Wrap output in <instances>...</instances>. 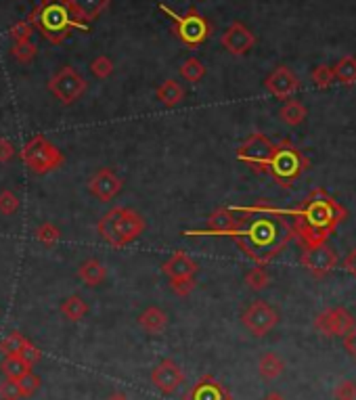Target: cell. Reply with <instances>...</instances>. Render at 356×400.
Here are the masks:
<instances>
[{"label":"cell","instance_id":"cell-1","mask_svg":"<svg viewBox=\"0 0 356 400\" xmlns=\"http://www.w3.org/2000/svg\"><path fill=\"white\" fill-rule=\"evenodd\" d=\"M235 210L239 214V226L231 239L260 266L275 260L291 243V239H295L291 220L285 216L283 208L277 214H248L241 208Z\"/></svg>","mask_w":356,"mask_h":400},{"label":"cell","instance_id":"cell-2","mask_svg":"<svg viewBox=\"0 0 356 400\" xmlns=\"http://www.w3.org/2000/svg\"><path fill=\"white\" fill-rule=\"evenodd\" d=\"M285 216L293 219L291 226L300 246L310 248L327 243L337 226L348 219V210L340 201H335V197L329 195L323 186H317L304 197L298 208L285 210Z\"/></svg>","mask_w":356,"mask_h":400},{"label":"cell","instance_id":"cell-3","mask_svg":"<svg viewBox=\"0 0 356 400\" xmlns=\"http://www.w3.org/2000/svg\"><path fill=\"white\" fill-rule=\"evenodd\" d=\"M28 21L53 44H61L71 32H88V23L80 21L68 0H40Z\"/></svg>","mask_w":356,"mask_h":400},{"label":"cell","instance_id":"cell-4","mask_svg":"<svg viewBox=\"0 0 356 400\" xmlns=\"http://www.w3.org/2000/svg\"><path fill=\"white\" fill-rule=\"evenodd\" d=\"M147 222L141 214L132 208L115 206L107 212L103 219L97 222V233L101 239H105L111 248H126L132 241H137L145 233Z\"/></svg>","mask_w":356,"mask_h":400},{"label":"cell","instance_id":"cell-5","mask_svg":"<svg viewBox=\"0 0 356 400\" xmlns=\"http://www.w3.org/2000/svg\"><path fill=\"white\" fill-rule=\"evenodd\" d=\"M310 162L308 157L293 145L291 141H279L275 143L273 149V155H271V162L266 166V174L273 177V181L277 182L279 186L289 189L293 182L298 181L306 170H308Z\"/></svg>","mask_w":356,"mask_h":400},{"label":"cell","instance_id":"cell-6","mask_svg":"<svg viewBox=\"0 0 356 400\" xmlns=\"http://www.w3.org/2000/svg\"><path fill=\"white\" fill-rule=\"evenodd\" d=\"M159 11L172 19V32H174V36L184 46H189V48L201 46L208 38L212 36V23L197 9H189L184 15H180L174 9H170L168 4H159Z\"/></svg>","mask_w":356,"mask_h":400},{"label":"cell","instance_id":"cell-7","mask_svg":"<svg viewBox=\"0 0 356 400\" xmlns=\"http://www.w3.org/2000/svg\"><path fill=\"white\" fill-rule=\"evenodd\" d=\"M21 162L38 177H44L48 172L59 170L66 164V155L59 151V147L53 145L44 135H36L19 151Z\"/></svg>","mask_w":356,"mask_h":400},{"label":"cell","instance_id":"cell-8","mask_svg":"<svg viewBox=\"0 0 356 400\" xmlns=\"http://www.w3.org/2000/svg\"><path fill=\"white\" fill-rule=\"evenodd\" d=\"M86 90H88V82L80 75L75 68H70V65L61 68L48 80V93L63 105L75 103L80 97L86 95Z\"/></svg>","mask_w":356,"mask_h":400},{"label":"cell","instance_id":"cell-9","mask_svg":"<svg viewBox=\"0 0 356 400\" xmlns=\"http://www.w3.org/2000/svg\"><path fill=\"white\" fill-rule=\"evenodd\" d=\"M275 143L262 135V132H251L248 139L237 149V159L244 162L251 172L256 174H266V166L271 162Z\"/></svg>","mask_w":356,"mask_h":400},{"label":"cell","instance_id":"cell-10","mask_svg":"<svg viewBox=\"0 0 356 400\" xmlns=\"http://www.w3.org/2000/svg\"><path fill=\"white\" fill-rule=\"evenodd\" d=\"M241 323L251 335L264 337L279 323V312L264 300H253L241 315Z\"/></svg>","mask_w":356,"mask_h":400},{"label":"cell","instance_id":"cell-11","mask_svg":"<svg viewBox=\"0 0 356 400\" xmlns=\"http://www.w3.org/2000/svg\"><path fill=\"white\" fill-rule=\"evenodd\" d=\"M300 264H302L315 279H323V277H327V275L337 266V252H335L333 248H329L327 243L302 248Z\"/></svg>","mask_w":356,"mask_h":400},{"label":"cell","instance_id":"cell-12","mask_svg":"<svg viewBox=\"0 0 356 400\" xmlns=\"http://www.w3.org/2000/svg\"><path fill=\"white\" fill-rule=\"evenodd\" d=\"M356 319L352 317L350 310L335 306V308H327L315 319V329L323 333L325 337H344L350 329L355 327Z\"/></svg>","mask_w":356,"mask_h":400},{"label":"cell","instance_id":"cell-13","mask_svg":"<svg viewBox=\"0 0 356 400\" xmlns=\"http://www.w3.org/2000/svg\"><path fill=\"white\" fill-rule=\"evenodd\" d=\"M239 226V214L235 208H218L214 210L208 219V226L201 228V231H187L184 235L189 237H199V235H206V237H231Z\"/></svg>","mask_w":356,"mask_h":400},{"label":"cell","instance_id":"cell-14","mask_svg":"<svg viewBox=\"0 0 356 400\" xmlns=\"http://www.w3.org/2000/svg\"><path fill=\"white\" fill-rule=\"evenodd\" d=\"M151 384L162 392V394H174L178 388L184 384V373L180 364L172 359H164L151 371Z\"/></svg>","mask_w":356,"mask_h":400},{"label":"cell","instance_id":"cell-15","mask_svg":"<svg viewBox=\"0 0 356 400\" xmlns=\"http://www.w3.org/2000/svg\"><path fill=\"white\" fill-rule=\"evenodd\" d=\"M264 86L279 101H287L300 90V78L291 72L287 65H279L277 70L268 73V78L264 80Z\"/></svg>","mask_w":356,"mask_h":400},{"label":"cell","instance_id":"cell-16","mask_svg":"<svg viewBox=\"0 0 356 400\" xmlns=\"http://www.w3.org/2000/svg\"><path fill=\"white\" fill-rule=\"evenodd\" d=\"M220 42H222V46H224L231 55L244 57V55H248L249 51L256 46V36H253V32L249 30L248 26H244L241 21H233V23L226 28V32L222 34Z\"/></svg>","mask_w":356,"mask_h":400},{"label":"cell","instance_id":"cell-17","mask_svg":"<svg viewBox=\"0 0 356 400\" xmlns=\"http://www.w3.org/2000/svg\"><path fill=\"white\" fill-rule=\"evenodd\" d=\"M124 181L111 170V168H101L99 172L93 174L88 181V191L99 199V201H111L120 191H122Z\"/></svg>","mask_w":356,"mask_h":400},{"label":"cell","instance_id":"cell-18","mask_svg":"<svg viewBox=\"0 0 356 400\" xmlns=\"http://www.w3.org/2000/svg\"><path fill=\"white\" fill-rule=\"evenodd\" d=\"M184 400H233L231 392L212 375H204L197 384L184 394Z\"/></svg>","mask_w":356,"mask_h":400},{"label":"cell","instance_id":"cell-19","mask_svg":"<svg viewBox=\"0 0 356 400\" xmlns=\"http://www.w3.org/2000/svg\"><path fill=\"white\" fill-rule=\"evenodd\" d=\"M162 268L168 275V279H187V277H195L197 275L199 264L187 252H174L170 256V260L164 262Z\"/></svg>","mask_w":356,"mask_h":400},{"label":"cell","instance_id":"cell-20","mask_svg":"<svg viewBox=\"0 0 356 400\" xmlns=\"http://www.w3.org/2000/svg\"><path fill=\"white\" fill-rule=\"evenodd\" d=\"M68 2L80 21L90 23L97 17H101V13L109 6L111 0H68Z\"/></svg>","mask_w":356,"mask_h":400},{"label":"cell","instance_id":"cell-21","mask_svg":"<svg viewBox=\"0 0 356 400\" xmlns=\"http://www.w3.org/2000/svg\"><path fill=\"white\" fill-rule=\"evenodd\" d=\"M139 325L145 333L149 335H157L164 333V329L168 327V315L159 308V306H149L145 308L139 317Z\"/></svg>","mask_w":356,"mask_h":400},{"label":"cell","instance_id":"cell-22","mask_svg":"<svg viewBox=\"0 0 356 400\" xmlns=\"http://www.w3.org/2000/svg\"><path fill=\"white\" fill-rule=\"evenodd\" d=\"M78 277H80V281L86 283L88 288H97V285H101V283L105 281L107 270L105 266H103L97 258H90V260H86V262L80 264Z\"/></svg>","mask_w":356,"mask_h":400},{"label":"cell","instance_id":"cell-23","mask_svg":"<svg viewBox=\"0 0 356 400\" xmlns=\"http://www.w3.org/2000/svg\"><path fill=\"white\" fill-rule=\"evenodd\" d=\"M155 97L166 107H177L178 103H182V99H184V88L178 84L177 80H166L155 88Z\"/></svg>","mask_w":356,"mask_h":400},{"label":"cell","instance_id":"cell-24","mask_svg":"<svg viewBox=\"0 0 356 400\" xmlns=\"http://www.w3.org/2000/svg\"><path fill=\"white\" fill-rule=\"evenodd\" d=\"M283 371V359H281L279 354H275V352H266V354H262L260 361H258V373H260V377H264V379H268V381H271V379H277Z\"/></svg>","mask_w":356,"mask_h":400},{"label":"cell","instance_id":"cell-25","mask_svg":"<svg viewBox=\"0 0 356 400\" xmlns=\"http://www.w3.org/2000/svg\"><path fill=\"white\" fill-rule=\"evenodd\" d=\"M59 310H61L63 319H68L71 323H78L88 315V304L80 295H70L61 302Z\"/></svg>","mask_w":356,"mask_h":400},{"label":"cell","instance_id":"cell-26","mask_svg":"<svg viewBox=\"0 0 356 400\" xmlns=\"http://www.w3.org/2000/svg\"><path fill=\"white\" fill-rule=\"evenodd\" d=\"M279 117L281 122L287 126H300L306 117H308V110L300 103V101H293V99H287L283 103V107L279 110Z\"/></svg>","mask_w":356,"mask_h":400},{"label":"cell","instance_id":"cell-27","mask_svg":"<svg viewBox=\"0 0 356 400\" xmlns=\"http://www.w3.org/2000/svg\"><path fill=\"white\" fill-rule=\"evenodd\" d=\"M333 75H335L337 82H342V84H346V86L356 84V57H352V55L342 57V59L333 65Z\"/></svg>","mask_w":356,"mask_h":400},{"label":"cell","instance_id":"cell-28","mask_svg":"<svg viewBox=\"0 0 356 400\" xmlns=\"http://www.w3.org/2000/svg\"><path fill=\"white\" fill-rule=\"evenodd\" d=\"M0 371H2V375L6 377V379H21L26 373H30L32 371V367L26 363V361H21L19 357H4L2 359V363H0Z\"/></svg>","mask_w":356,"mask_h":400},{"label":"cell","instance_id":"cell-29","mask_svg":"<svg viewBox=\"0 0 356 400\" xmlns=\"http://www.w3.org/2000/svg\"><path fill=\"white\" fill-rule=\"evenodd\" d=\"M28 342H30V340H28L23 333L13 331V333H9V335L0 342V352H2V357H17V354L21 352V348H23Z\"/></svg>","mask_w":356,"mask_h":400},{"label":"cell","instance_id":"cell-30","mask_svg":"<svg viewBox=\"0 0 356 400\" xmlns=\"http://www.w3.org/2000/svg\"><path fill=\"white\" fill-rule=\"evenodd\" d=\"M36 239L38 243H42L44 248H55L61 239V231L59 226H55L53 222H42L38 228H36Z\"/></svg>","mask_w":356,"mask_h":400},{"label":"cell","instance_id":"cell-31","mask_svg":"<svg viewBox=\"0 0 356 400\" xmlns=\"http://www.w3.org/2000/svg\"><path fill=\"white\" fill-rule=\"evenodd\" d=\"M268 283H271V275L266 273L264 266L256 264L253 268H249L248 275H246V285H248L249 290L262 291L268 288Z\"/></svg>","mask_w":356,"mask_h":400},{"label":"cell","instance_id":"cell-32","mask_svg":"<svg viewBox=\"0 0 356 400\" xmlns=\"http://www.w3.org/2000/svg\"><path fill=\"white\" fill-rule=\"evenodd\" d=\"M204 75H206V68H204V63H201L199 59H195V57L187 59V61L180 65V78L187 80V82H191V84L204 80Z\"/></svg>","mask_w":356,"mask_h":400},{"label":"cell","instance_id":"cell-33","mask_svg":"<svg viewBox=\"0 0 356 400\" xmlns=\"http://www.w3.org/2000/svg\"><path fill=\"white\" fill-rule=\"evenodd\" d=\"M11 55L19 63H32L36 59V55H38V46H36L32 40H28V42H13Z\"/></svg>","mask_w":356,"mask_h":400},{"label":"cell","instance_id":"cell-34","mask_svg":"<svg viewBox=\"0 0 356 400\" xmlns=\"http://www.w3.org/2000/svg\"><path fill=\"white\" fill-rule=\"evenodd\" d=\"M310 80L317 88H329L333 82H335V75H333V68L331 65H317L313 73H310Z\"/></svg>","mask_w":356,"mask_h":400},{"label":"cell","instance_id":"cell-35","mask_svg":"<svg viewBox=\"0 0 356 400\" xmlns=\"http://www.w3.org/2000/svg\"><path fill=\"white\" fill-rule=\"evenodd\" d=\"M34 34H36L34 26H32L28 19L13 23V26H11V30H9V36H11L13 42H28V40H32Z\"/></svg>","mask_w":356,"mask_h":400},{"label":"cell","instance_id":"cell-36","mask_svg":"<svg viewBox=\"0 0 356 400\" xmlns=\"http://www.w3.org/2000/svg\"><path fill=\"white\" fill-rule=\"evenodd\" d=\"M19 206H21V201H19V197L11 189H4L0 193V214L11 216V214H15L19 210Z\"/></svg>","mask_w":356,"mask_h":400},{"label":"cell","instance_id":"cell-37","mask_svg":"<svg viewBox=\"0 0 356 400\" xmlns=\"http://www.w3.org/2000/svg\"><path fill=\"white\" fill-rule=\"evenodd\" d=\"M17 384H19V388H21L23 399H30V396H34L36 392H38V388H40L42 379L36 375L34 371H30V373H26L21 379H17Z\"/></svg>","mask_w":356,"mask_h":400},{"label":"cell","instance_id":"cell-38","mask_svg":"<svg viewBox=\"0 0 356 400\" xmlns=\"http://www.w3.org/2000/svg\"><path fill=\"white\" fill-rule=\"evenodd\" d=\"M90 72L95 78H99V80H107L111 73H113V61L105 57V55H99L93 63H90Z\"/></svg>","mask_w":356,"mask_h":400},{"label":"cell","instance_id":"cell-39","mask_svg":"<svg viewBox=\"0 0 356 400\" xmlns=\"http://www.w3.org/2000/svg\"><path fill=\"white\" fill-rule=\"evenodd\" d=\"M23 394H21V388L15 379H2L0 381V400H21Z\"/></svg>","mask_w":356,"mask_h":400},{"label":"cell","instance_id":"cell-40","mask_svg":"<svg viewBox=\"0 0 356 400\" xmlns=\"http://www.w3.org/2000/svg\"><path fill=\"white\" fill-rule=\"evenodd\" d=\"M170 288L172 291L180 295V298H187V295H191L195 288H197V281H195V277H187V279H170Z\"/></svg>","mask_w":356,"mask_h":400},{"label":"cell","instance_id":"cell-41","mask_svg":"<svg viewBox=\"0 0 356 400\" xmlns=\"http://www.w3.org/2000/svg\"><path fill=\"white\" fill-rule=\"evenodd\" d=\"M335 400H356V381L352 379H344L335 386L333 390Z\"/></svg>","mask_w":356,"mask_h":400},{"label":"cell","instance_id":"cell-42","mask_svg":"<svg viewBox=\"0 0 356 400\" xmlns=\"http://www.w3.org/2000/svg\"><path fill=\"white\" fill-rule=\"evenodd\" d=\"M244 212H248V214H277V212H281V208H277L273 201H268V199H258L253 206H249V208H241Z\"/></svg>","mask_w":356,"mask_h":400},{"label":"cell","instance_id":"cell-43","mask_svg":"<svg viewBox=\"0 0 356 400\" xmlns=\"http://www.w3.org/2000/svg\"><path fill=\"white\" fill-rule=\"evenodd\" d=\"M21 361H26V363L30 364V367H34L40 359H42V352H40V348L36 346V344H32V342H28L23 348H21V352L17 354Z\"/></svg>","mask_w":356,"mask_h":400},{"label":"cell","instance_id":"cell-44","mask_svg":"<svg viewBox=\"0 0 356 400\" xmlns=\"http://www.w3.org/2000/svg\"><path fill=\"white\" fill-rule=\"evenodd\" d=\"M17 155V149L11 139H0V164H9Z\"/></svg>","mask_w":356,"mask_h":400},{"label":"cell","instance_id":"cell-45","mask_svg":"<svg viewBox=\"0 0 356 400\" xmlns=\"http://www.w3.org/2000/svg\"><path fill=\"white\" fill-rule=\"evenodd\" d=\"M344 348H346V352L356 361V323L355 327L344 335Z\"/></svg>","mask_w":356,"mask_h":400},{"label":"cell","instance_id":"cell-46","mask_svg":"<svg viewBox=\"0 0 356 400\" xmlns=\"http://www.w3.org/2000/svg\"><path fill=\"white\" fill-rule=\"evenodd\" d=\"M344 268H346V273H350V275L356 279V248L350 252V254L346 256V260H344Z\"/></svg>","mask_w":356,"mask_h":400},{"label":"cell","instance_id":"cell-47","mask_svg":"<svg viewBox=\"0 0 356 400\" xmlns=\"http://www.w3.org/2000/svg\"><path fill=\"white\" fill-rule=\"evenodd\" d=\"M107 400H130V399H128L124 392H113V394H111V396H109Z\"/></svg>","mask_w":356,"mask_h":400},{"label":"cell","instance_id":"cell-48","mask_svg":"<svg viewBox=\"0 0 356 400\" xmlns=\"http://www.w3.org/2000/svg\"><path fill=\"white\" fill-rule=\"evenodd\" d=\"M262 400H287V399H285V396H281L279 392H271L268 396H264Z\"/></svg>","mask_w":356,"mask_h":400}]
</instances>
